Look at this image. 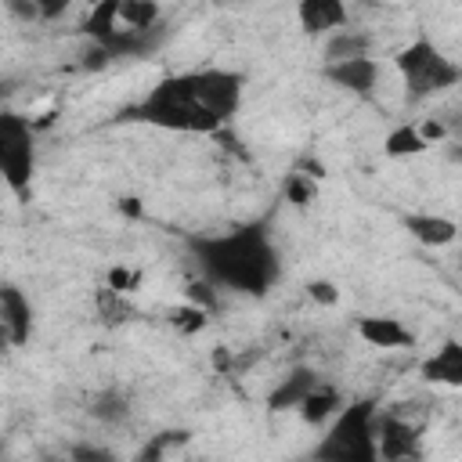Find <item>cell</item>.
Listing matches in <instances>:
<instances>
[{"mask_svg":"<svg viewBox=\"0 0 462 462\" xmlns=\"http://www.w3.org/2000/svg\"><path fill=\"white\" fill-rule=\"evenodd\" d=\"M36 4H40V18H43V22H51V18H58V14L69 11L65 0H36Z\"/></svg>","mask_w":462,"mask_h":462,"instance_id":"cell-29","label":"cell"},{"mask_svg":"<svg viewBox=\"0 0 462 462\" xmlns=\"http://www.w3.org/2000/svg\"><path fill=\"white\" fill-rule=\"evenodd\" d=\"M97 307H101L105 321H126V318H130V307H126L123 292H116V289H108V285L97 292Z\"/></svg>","mask_w":462,"mask_h":462,"instance_id":"cell-21","label":"cell"},{"mask_svg":"<svg viewBox=\"0 0 462 462\" xmlns=\"http://www.w3.org/2000/svg\"><path fill=\"white\" fill-rule=\"evenodd\" d=\"M393 65L404 76V87L415 101L433 97V94H440V90H448L462 79V69L451 58H444L440 47L430 36H415L408 47H401Z\"/></svg>","mask_w":462,"mask_h":462,"instance_id":"cell-4","label":"cell"},{"mask_svg":"<svg viewBox=\"0 0 462 462\" xmlns=\"http://www.w3.org/2000/svg\"><path fill=\"white\" fill-rule=\"evenodd\" d=\"M404 231H408L415 242L430 245V249L451 245V242L458 238V224L448 220V217H440V213H408V217H404Z\"/></svg>","mask_w":462,"mask_h":462,"instance_id":"cell-11","label":"cell"},{"mask_svg":"<svg viewBox=\"0 0 462 462\" xmlns=\"http://www.w3.org/2000/svg\"><path fill=\"white\" fill-rule=\"evenodd\" d=\"M195 253H199L206 282L227 285L235 292L263 296L282 274L278 249L267 238V231L256 224L217 235V238H202V242H195Z\"/></svg>","mask_w":462,"mask_h":462,"instance_id":"cell-2","label":"cell"},{"mask_svg":"<svg viewBox=\"0 0 462 462\" xmlns=\"http://www.w3.org/2000/svg\"><path fill=\"white\" fill-rule=\"evenodd\" d=\"M0 325H4V339L11 346H25L32 336V307L18 285L0 289Z\"/></svg>","mask_w":462,"mask_h":462,"instance_id":"cell-7","label":"cell"},{"mask_svg":"<svg viewBox=\"0 0 462 462\" xmlns=\"http://www.w3.org/2000/svg\"><path fill=\"white\" fill-rule=\"evenodd\" d=\"M134 285H137V274H134V271H126V267H112V271H108V289L130 292Z\"/></svg>","mask_w":462,"mask_h":462,"instance_id":"cell-28","label":"cell"},{"mask_svg":"<svg viewBox=\"0 0 462 462\" xmlns=\"http://www.w3.org/2000/svg\"><path fill=\"white\" fill-rule=\"evenodd\" d=\"M357 336L375 346V350H397V346H411V332L404 328V321L386 318V314H372L357 321Z\"/></svg>","mask_w":462,"mask_h":462,"instance_id":"cell-12","label":"cell"},{"mask_svg":"<svg viewBox=\"0 0 462 462\" xmlns=\"http://www.w3.org/2000/svg\"><path fill=\"white\" fill-rule=\"evenodd\" d=\"M307 292H310V300L321 303V307H336V303H339V289H336L332 282H310Z\"/></svg>","mask_w":462,"mask_h":462,"instance_id":"cell-26","label":"cell"},{"mask_svg":"<svg viewBox=\"0 0 462 462\" xmlns=\"http://www.w3.org/2000/svg\"><path fill=\"white\" fill-rule=\"evenodd\" d=\"M285 195H289V202H296V206H307V202H310V184L303 180V173H289Z\"/></svg>","mask_w":462,"mask_h":462,"instance_id":"cell-25","label":"cell"},{"mask_svg":"<svg viewBox=\"0 0 462 462\" xmlns=\"http://www.w3.org/2000/svg\"><path fill=\"white\" fill-rule=\"evenodd\" d=\"M321 379H318V372L314 368H292L274 390H271V397H267V408L271 411H289V408H300L307 397H310V390L318 386Z\"/></svg>","mask_w":462,"mask_h":462,"instance_id":"cell-13","label":"cell"},{"mask_svg":"<svg viewBox=\"0 0 462 462\" xmlns=\"http://www.w3.org/2000/svg\"><path fill=\"white\" fill-rule=\"evenodd\" d=\"M126 411H130V404H126V397H123L119 390H105V393H97L94 404H90V415L101 419V422H123Z\"/></svg>","mask_w":462,"mask_h":462,"instance_id":"cell-20","label":"cell"},{"mask_svg":"<svg viewBox=\"0 0 462 462\" xmlns=\"http://www.w3.org/2000/svg\"><path fill=\"white\" fill-rule=\"evenodd\" d=\"M372 51V36L361 29H339L325 40V65L332 61H350V58H368Z\"/></svg>","mask_w":462,"mask_h":462,"instance_id":"cell-16","label":"cell"},{"mask_svg":"<svg viewBox=\"0 0 462 462\" xmlns=\"http://www.w3.org/2000/svg\"><path fill=\"white\" fill-rule=\"evenodd\" d=\"M245 97V76L235 69H191L162 76L137 108H130L134 119L177 130V134H217L224 123H231Z\"/></svg>","mask_w":462,"mask_h":462,"instance_id":"cell-1","label":"cell"},{"mask_svg":"<svg viewBox=\"0 0 462 462\" xmlns=\"http://www.w3.org/2000/svg\"><path fill=\"white\" fill-rule=\"evenodd\" d=\"M426 148H430V144L422 141L419 126H397V130H390L386 141H383V152L393 155V159H401V155H419V152H426Z\"/></svg>","mask_w":462,"mask_h":462,"instance_id":"cell-18","label":"cell"},{"mask_svg":"<svg viewBox=\"0 0 462 462\" xmlns=\"http://www.w3.org/2000/svg\"><path fill=\"white\" fill-rule=\"evenodd\" d=\"M339 411H343V397H339V390L328 386V383H318V386L310 390V397L300 404V415H303L307 426H325V422L336 419Z\"/></svg>","mask_w":462,"mask_h":462,"instance_id":"cell-15","label":"cell"},{"mask_svg":"<svg viewBox=\"0 0 462 462\" xmlns=\"http://www.w3.org/2000/svg\"><path fill=\"white\" fill-rule=\"evenodd\" d=\"M375 444H379V462H411L422 451V433L415 422L390 415L379 408V422H375Z\"/></svg>","mask_w":462,"mask_h":462,"instance_id":"cell-6","label":"cell"},{"mask_svg":"<svg viewBox=\"0 0 462 462\" xmlns=\"http://www.w3.org/2000/svg\"><path fill=\"white\" fill-rule=\"evenodd\" d=\"M83 32L94 47H108L119 32H123V22H119V0H97L94 7H87L83 14Z\"/></svg>","mask_w":462,"mask_h":462,"instance_id":"cell-14","label":"cell"},{"mask_svg":"<svg viewBox=\"0 0 462 462\" xmlns=\"http://www.w3.org/2000/svg\"><path fill=\"white\" fill-rule=\"evenodd\" d=\"M188 303L199 307V310H206V314L217 310V289H213V282H206V278L202 282H191L188 285Z\"/></svg>","mask_w":462,"mask_h":462,"instance_id":"cell-23","label":"cell"},{"mask_svg":"<svg viewBox=\"0 0 462 462\" xmlns=\"http://www.w3.org/2000/svg\"><path fill=\"white\" fill-rule=\"evenodd\" d=\"M321 72H325L328 83H336V87H343V90H350L357 97H368L375 90V83H379V61L372 54L368 58H350V61H332Z\"/></svg>","mask_w":462,"mask_h":462,"instance_id":"cell-8","label":"cell"},{"mask_svg":"<svg viewBox=\"0 0 462 462\" xmlns=\"http://www.w3.org/2000/svg\"><path fill=\"white\" fill-rule=\"evenodd\" d=\"M184 440H188V433H184V430L155 433V437H148V440L141 444V451L134 455V462H162V458H166V451H170V448H177V444H184Z\"/></svg>","mask_w":462,"mask_h":462,"instance_id":"cell-19","label":"cell"},{"mask_svg":"<svg viewBox=\"0 0 462 462\" xmlns=\"http://www.w3.org/2000/svg\"><path fill=\"white\" fill-rule=\"evenodd\" d=\"M419 134H422V141H426V144H440V141H448V137H451V134H448V126L440 123V116H430V119H422Z\"/></svg>","mask_w":462,"mask_h":462,"instance_id":"cell-27","label":"cell"},{"mask_svg":"<svg viewBox=\"0 0 462 462\" xmlns=\"http://www.w3.org/2000/svg\"><path fill=\"white\" fill-rule=\"evenodd\" d=\"M162 18V7L155 0H119V22L130 32H152Z\"/></svg>","mask_w":462,"mask_h":462,"instance_id":"cell-17","label":"cell"},{"mask_svg":"<svg viewBox=\"0 0 462 462\" xmlns=\"http://www.w3.org/2000/svg\"><path fill=\"white\" fill-rule=\"evenodd\" d=\"M206 318H209V314H206V310H199V307H191V303H188V307H177V310L170 314V321H173L184 336L202 332V328H206Z\"/></svg>","mask_w":462,"mask_h":462,"instance_id":"cell-22","label":"cell"},{"mask_svg":"<svg viewBox=\"0 0 462 462\" xmlns=\"http://www.w3.org/2000/svg\"><path fill=\"white\" fill-rule=\"evenodd\" d=\"M72 462H116V455L108 448H97V444H76Z\"/></svg>","mask_w":462,"mask_h":462,"instance_id":"cell-24","label":"cell"},{"mask_svg":"<svg viewBox=\"0 0 462 462\" xmlns=\"http://www.w3.org/2000/svg\"><path fill=\"white\" fill-rule=\"evenodd\" d=\"M375 422H379L375 401L343 404V411L328 422L321 440L310 448V462H379Z\"/></svg>","mask_w":462,"mask_h":462,"instance_id":"cell-3","label":"cell"},{"mask_svg":"<svg viewBox=\"0 0 462 462\" xmlns=\"http://www.w3.org/2000/svg\"><path fill=\"white\" fill-rule=\"evenodd\" d=\"M419 375L426 383H437V386H462V343L458 339H444L419 365Z\"/></svg>","mask_w":462,"mask_h":462,"instance_id":"cell-10","label":"cell"},{"mask_svg":"<svg viewBox=\"0 0 462 462\" xmlns=\"http://www.w3.org/2000/svg\"><path fill=\"white\" fill-rule=\"evenodd\" d=\"M296 18H300V29H303L307 36H325V32L332 36V32L346 29L350 11H346V4H339V0H300Z\"/></svg>","mask_w":462,"mask_h":462,"instance_id":"cell-9","label":"cell"},{"mask_svg":"<svg viewBox=\"0 0 462 462\" xmlns=\"http://www.w3.org/2000/svg\"><path fill=\"white\" fill-rule=\"evenodd\" d=\"M32 166H36V152H32V126L29 119L4 112L0 116V173L7 180L11 191H29L32 180Z\"/></svg>","mask_w":462,"mask_h":462,"instance_id":"cell-5","label":"cell"},{"mask_svg":"<svg viewBox=\"0 0 462 462\" xmlns=\"http://www.w3.org/2000/svg\"><path fill=\"white\" fill-rule=\"evenodd\" d=\"M119 209L126 213V217H141L144 209H141V202L137 199H119Z\"/></svg>","mask_w":462,"mask_h":462,"instance_id":"cell-30","label":"cell"}]
</instances>
